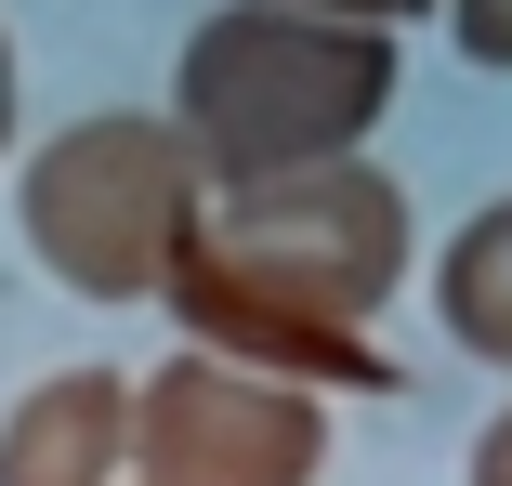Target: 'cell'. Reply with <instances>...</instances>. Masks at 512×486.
Returning a JSON list of instances; mask_svg holds the SVG:
<instances>
[{
    "label": "cell",
    "instance_id": "6da1fadb",
    "mask_svg": "<svg viewBox=\"0 0 512 486\" xmlns=\"http://www.w3.org/2000/svg\"><path fill=\"white\" fill-rule=\"evenodd\" d=\"M381 106H394V27L289 14V0H224L171 66V132L211 198L355 158Z\"/></svg>",
    "mask_w": 512,
    "mask_h": 486
},
{
    "label": "cell",
    "instance_id": "7a4b0ae2",
    "mask_svg": "<svg viewBox=\"0 0 512 486\" xmlns=\"http://www.w3.org/2000/svg\"><path fill=\"white\" fill-rule=\"evenodd\" d=\"M197 158H184V132L171 119H66L40 158H27V184H14V224H27V250L79 289V303H145V289H171V263H184V237H197Z\"/></svg>",
    "mask_w": 512,
    "mask_h": 486
},
{
    "label": "cell",
    "instance_id": "3957f363",
    "mask_svg": "<svg viewBox=\"0 0 512 486\" xmlns=\"http://www.w3.org/2000/svg\"><path fill=\"white\" fill-rule=\"evenodd\" d=\"M184 263L224 276V289H250V303L368 329L394 303V276H407V198H394L368 158L289 171V184H224V198H197Z\"/></svg>",
    "mask_w": 512,
    "mask_h": 486
},
{
    "label": "cell",
    "instance_id": "277c9868",
    "mask_svg": "<svg viewBox=\"0 0 512 486\" xmlns=\"http://www.w3.org/2000/svg\"><path fill=\"white\" fill-rule=\"evenodd\" d=\"M132 473L145 486H316L329 473V395L224 355H171L132 381Z\"/></svg>",
    "mask_w": 512,
    "mask_h": 486
},
{
    "label": "cell",
    "instance_id": "5b68a950",
    "mask_svg": "<svg viewBox=\"0 0 512 486\" xmlns=\"http://www.w3.org/2000/svg\"><path fill=\"white\" fill-rule=\"evenodd\" d=\"M158 303L184 316V342L197 355H224V368H263V381H302V395H394V355L368 342V329H329V316H289V303H250V289H224V276H197V263H171V289Z\"/></svg>",
    "mask_w": 512,
    "mask_h": 486
},
{
    "label": "cell",
    "instance_id": "8992f818",
    "mask_svg": "<svg viewBox=\"0 0 512 486\" xmlns=\"http://www.w3.org/2000/svg\"><path fill=\"white\" fill-rule=\"evenodd\" d=\"M0 486H132V381L119 368H53L0 421Z\"/></svg>",
    "mask_w": 512,
    "mask_h": 486
},
{
    "label": "cell",
    "instance_id": "52a82bcc",
    "mask_svg": "<svg viewBox=\"0 0 512 486\" xmlns=\"http://www.w3.org/2000/svg\"><path fill=\"white\" fill-rule=\"evenodd\" d=\"M434 303H447V342H460V355L512 368V198H486V211L447 237V263H434Z\"/></svg>",
    "mask_w": 512,
    "mask_h": 486
},
{
    "label": "cell",
    "instance_id": "ba28073f",
    "mask_svg": "<svg viewBox=\"0 0 512 486\" xmlns=\"http://www.w3.org/2000/svg\"><path fill=\"white\" fill-rule=\"evenodd\" d=\"M447 27H460L473 66H512V0H447Z\"/></svg>",
    "mask_w": 512,
    "mask_h": 486
},
{
    "label": "cell",
    "instance_id": "9c48e42d",
    "mask_svg": "<svg viewBox=\"0 0 512 486\" xmlns=\"http://www.w3.org/2000/svg\"><path fill=\"white\" fill-rule=\"evenodd\" d=\"M289 14H342V27H394V14H434V0H289Z\"/></svg>",
    "mask_w": 512,
    "mask_h": 486
},
{
    "label": "cell",
    "instance_id": "30bf717a",
    "mask_svg": "<svg viewBox=\"0 0 512 486\" xmlns=\"http://www.w3.org/2000/svg\"><path fill=\"white\" fill-rule=\"evenodd\" d=\"M460 486H512V408H499V421L473 434V473H460Z\"/></svg>",
    "mask_w": 512,
    "mask_h": 486
},
{
    "label": "cell",
    "instance_id": "8fae6325",
    "mask_svg": "<svg viewBox=\"0 0 512 486\" xmlns=\"http://www.w3.org/2000/svg\"><path fill=\"white\" fill-rule=\"evenodd\" d=\"M0 158H14V40H0Z\"/></svg>",
    "mask_w": 512,
    "mask_h": 486
},
{
    "label": "cell",
    "instance_id": "7c38bea8",
    "mask_svg": "<svg viewBox=\"0 0 512 486\" xmlns=\"http://www.w3.org/2000/svg\"><path fill=\"white\" fill-rule=\"evenodd\" d=\"M132 486H145V473H132Z\"/></svg>",
    "mask_w": 512,
    "mask_h": 486
}]
</instances>
